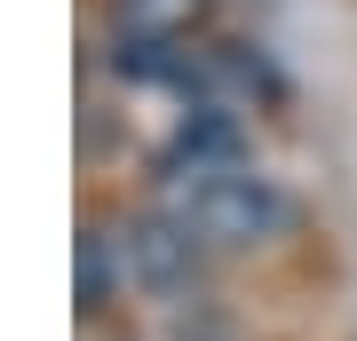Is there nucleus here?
<instances>
[{"label": "nucleus", "instance_id": "obj_2", "mask_svg": "<svg viewBox=\"0 0 357 341\" xmlns=\"http://www.w3.org/2000/svg\"><path fill=\"white\" fill-rule=\"evenodd\" d=\"M119 246H128V286H143L151 302H191L206 278V246L175 222V206L167 215H135L119 230Z\"/></svg>", "mask_w": 357, "mask_h": 341}, {"label": "nucleus", "instance_id": "obj_3", "mask_svg": "<svg viewBox=\"0 0 357 341\" xmlns=\"http://www.w3.org/2000/svg\"><path fill=\"white\" fill-rule=\"evenodd\" d=\"M206 8H215V0H112L103 24H112L119 56H167V48H183V40L206 24Z\"/></svg>", "mask_w": 357, "mask_h": 341}, {"label": "nucleus", "instance_id": "obj_4", "mask_svg": "<svg viewBox=\"0 0 357 341\" xmlns=\"http://www.w3.org/2000/svg\"><path fill=\"white\" fill-rule=\"evenodd\" d=\"M112 294H128V246L112 238L103 222L79 230V310H112Z\"/></svg>", "mask_w": 357, "mask_h": 341}, {"label": "nucleus", "instance_id": "obj_1", "mask_svg": "<svg viewBox=\"0 0 357 341\" xmlns=\"http://www.w3.org/2000/svg\"><path fill=\"white\" fill-rule=\"evenodd\" d=\"M175 222L206 254H255L286 230V190L270 175H255L246 159H230V167H206V175L175 183Z\"/></svg>", "mask_w": 357, "mask_h": 341}]
</instances>
